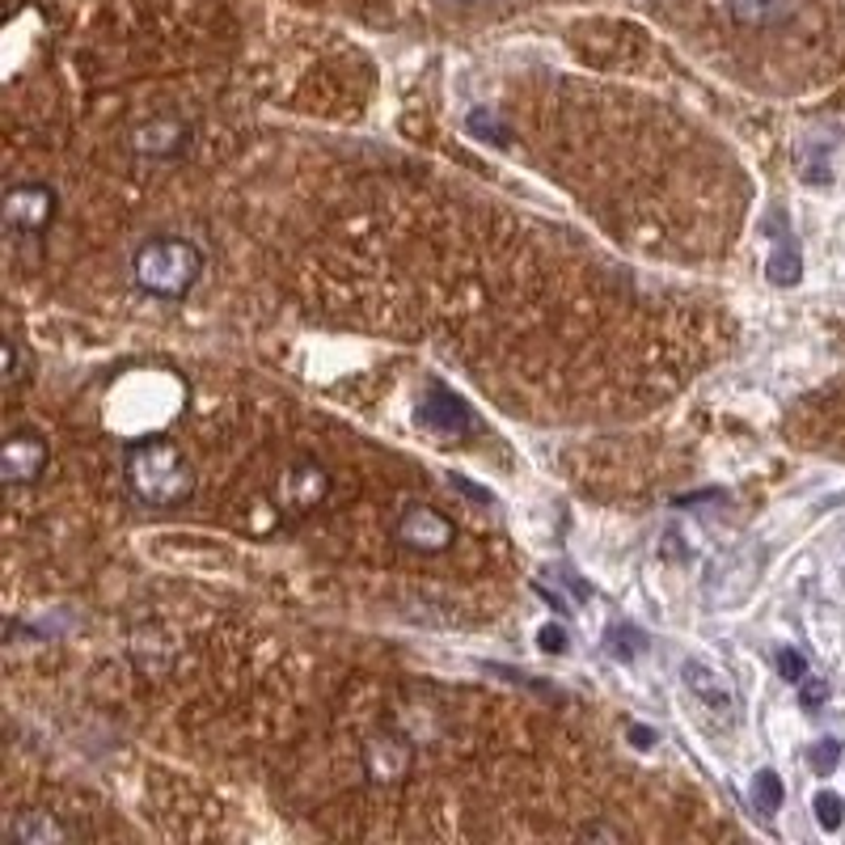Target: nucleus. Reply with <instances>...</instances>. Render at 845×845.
<instances>
[{
	"instance_id": "1",
	"label": "nucleus",
	"mask_w": 845,
	"mask_h": 845,
	"mask_svg": "<svg viewBox=\"0 0 845 845\" xmlns=\"http://www.w3.org/2000/svg\"><path fill=\"white\" fill-rule=\"evenodd\" d=\"M123 474H127L131 495L148 507L191 504L194 486H199L187 453L178 444H169V440H140V444H131L127 461H123Z\"/></svg>"
},
{
	"instance_id": "2",
	"label": "nucleus",
	"mask_w": 845,
	"mask_h": 845,
	"mask_svg": "<svg viewBox=\"0 0 845 845\" xmlns=\"http://www.w3.org/2000/svg\"><path fill=\"white\" fill-rule=\"evenodd\" d=\"M203 275V254L182 237H152L131 258L136 288L157 300H182Z\"/></svg>"
},
{
	"instance_id": "3",
	"label": "nucleus",
	"mask_w": 845,
	"mask_h": 845,
	"mask_svg": "<svg viewBox=\"0 0 845 845\" xmlns=\"http://www.w3.org/2000/svg\"><path fill=\"white\" fill-rule=\"evenodd\" d=\"M60 212V194L47 182H18L4 191V224L13 233H43Z\"/></svg>"
},
{
	"instance_id": "4",
	"label": "nucleus",
	"mask_w": 845,
	"mask_h": 845,
	"mask_svg": "<svg viewBox=\"0 0 845 845\" xmlns=\"http://www.w3.org/2000/svg\"><path fill=\"white\" fill-rule=\"evenodd\" d=\"M47 461H51L47 440L34 432V427H22V432L9 435L4 448H0V478L9 486H34L43 478Z\"/></svg>"
},
{
	"instance_id": "5",
	"label": "nucleus",
	"mask_w": 845,
	"mask_h": 845,
	"mask_svg": "<svg viewBox=\"0 0 845 845\" xmlns=\"http://www.w3.org/2000/svg\"><path fill=\"white\" fill-rule=\"evenodd\" d=\"M680 676H685V689H689L706 710H715L719 719L731 723V719L740 715V689H736L731 676H723L715 664H706V659H685V664H680Z\"/></svg>"
},
{
	"instance_id": "6",
	"label": "nucleus",
	"mask_w": 845,
	"mask_h": 845,
	"mask_svg": "<svg viewBox=\"0 0 845 845\" xmlns=\"http://www.w3.org/2000/svg\"><path fill=\"white\" fill-rule=\"evenodd\" d=\"M398 541L411 546L414 554H444V550L457 541V525H453L444 511L419 504L398 520Z\"/></svg>"
},
{
	"instance_id": "7",
	"label": "nucleus",
	"mask_w": 845,
	"mask_h": 845,
	"mask_svg": "<svg viewBox=\"0 0 845 845\" xmlns=\"http://www.w3.org/2000/svg\"><path fill=\"white\" fill-rule=\"evenodd\" d=\"M414 765V749L411 740H402V736H393V731H381V736H372L368 744H363V773L372 778V782H402Z\"/></svg>"
},
{
	"instance_id": "8",
	"label": "nucleus",
	"mask_w": 845,
	"mask_h": 845,
	"mask_svg": "<svg viewBox=\"0 0 845 845\" xmlns=\"http://www.w3.org/2000/svg\"><path fill=\"white\" fill-rule=\"evenodd\" d=\"M419 423H423L432 435H440V440H457V435H469V427H474V419H469V411H465V402L453 398L448 389H440V385H432L427 393H423V402H419Z\"/></svg>"
},
{
	"instance_id": "9",
	"label": "nucleus",
	"mask_w": 845,
	"mask_h": 845,
	"mask_svg": "<svg viewBox=\"0 0 845 845\" xmlns=\"http://www.w3.org/2000/svg\"><path fill=\"white\" fill-rule=\"evenodd\" d=\"M326 495H330V474L317 461H300V465L284 469V478H279V504L292 507V511H309Z\"/></svg>"
},
{
	"instance_id": "10",
	"label": "nucleus",
	"mask_w": 845,
	"mask_h": 845,
	"mask_svg": "<svg viewBox=\"0 0 845 845\" xmlns=\"http://www.w3.org/2000/svg\"><path fill=\"white\" fill-rule=\"evenodd\" d=\"M187 145V127L178 119H148L131 131V152L140 157H152V161H166V157H178Z\"/></svg>"
},
{
	"instance_id": "11",
	"label": "nucleus",
	"mask_w": 845,
	"mask_h": 845,
	"mask_svg": "<svg viewBox=\"0 0 845 845\" xmlns=\"http://www.w3.org/2000/svg\"><path fill=\"white\" fill-rule=\"evenodd\" d=\"M9 842H18V845H64V842H73V828H68V824H60L55 816H47V812H18V816L9 821Z\"/></svg>"
},
{
	"instance_id": "12",
	"label": "nucleus",
	"mask_w": 845,
	"mask_h": 845,
	"mask_svg": "<svg viewBox=\"0 0 845 845\" xmlns=\"http://www.w3.org/2000/svg\"><path fill=\"white\" fill-rule=\"evenodd\" d=\"M791 9H795V0H727L731 22L744 25V30H765V25L786 22Z\"/></svg>"
},
{
	"instance_id": "13",
	"label": "nucleus",
	"mask_w": 845,
	"mask_h": 845,
	"mask_svg": "<svg viewBox=\"0 0 845 845\" xmlns=\"http://www.w3.org/2000/svg\"><path fill=\"white\" fill-rule=\"evenodd\" d=\"M752 807L761 812V816H778V807H782V799H786V791H782V778L773 770H757L752 773Z\"/></svg>"
},
{
	"instance_id": "14",
	"label": "nucleus",
	"mask_w": 845,
	"mask_h": 845,
	"mask_svg": "<svg viewBox=\"0 0 845 845\" xmlns=\"http://www.w3.org/2000/svg\"><path fill=\"white\" fill-rule=\"evenodd\" d=\"M812 812H816V824H821L824 833H837L845 824V799L837 791H821L816 803H812Z\"/></svg>"
},
{
	"instance_id": "15",
	"label": "nucleus",
	"mask_w": 845,
	"mask_h": 845,
	"mask_svg": "<svg viewBox=\"0 0 845 845\" xmlns=\"http://www.w3.org/2000/svg\"><path fill=\"white\" fill-rule=\"evenodd\" d=\"M465 127L478 136V140H486V145H507V131L499 127V119H495V110H486V106H478L469 119H465Z\"/></svg>"
},
{
	"instance_id": "16",
	"label": "nucleus",
	"mask_w": 845,
	"mask_h": 845,
	"mask_svg": "<svg viewBox=\"0 0 845 845\" xmlns=\"http://www.w3.org/2000/svg\"><path fill=\"white\" fill-rule=\"evenodd\" d=\"M807 761H812V770L821 773V778H828V773L842 765V744H837L833 736H824L821 744H812V757H807Z\"/></svg>"
},
{
	"instance_id": "17",
	"label": "nucleus",
	"mask_w": 845,
	"mask_h": 845,
	"mask_svg": "<svg viewBox=\"0 0 845 845\" xmlns=\"http://www.w3.org/2000/svg\"><path fill=\"white\" fill-rule=\"evenodd\" d=\"M770 279H773V284H786V288H791V284H799V254H795V250H782V254L773 258V263H770Z\"/></svg>"
},
{
	"instance_id": "18",
	"label": "nucleus",
	"mask_w": 845,
	"mask_h": 845,
	"mask_svg": "<svg viewBox=\"0 0 845 845\" xmlns=\"http://www.w3.org/2000/svg\"><path fill=\"white\" fill-rule=\"evenodd\" d=\"M778 673L786 676L791 685H799V680L807 676V659H803L795 647H778Z\"/></svg>"
},
{
	"instance_id": "19",
	"label": "nucleus",
	"mask_w": 845,
	"mask_h": 845,
	"mask_svg": "<svg viewBox=\"0 0 845 845\" xmlns=\"http://www.w3.org/2000/svg\"><path fill=\"white\" fill-rule=\"evenodd\" d=\"M799 701H803L807 710L824 706V701H828V680H821V676H803V680H799Z\"/></svg>"
},
{
	"instance_id": "20",
	"label": "nucleus",
	"mask_w": 845,
	"mask_h": 845,
	"mask_svg": "<svg viewBox=\"0 0 845 845\" xmlns=\"http://www.w3.org/2000/svg\"><path fill=\"white\" fill-rule=\"evenodd\" d=\"M537 643H541V652L546 655H562L567 652V630L562 626H541L537 630Z\"/></svg>"
},
{
	"instance_id": "21",
	"label": "nucleus",
	"mask_w": 845,
	"mask_h": 845,
	"mask_svg": "<svg viewBox=\"0 0 845 845\" xmlns=\"http://www.w3.org/2000/svg\"><path fill=\"white\" fill-rule=\"evenodd\" d=\"M22 381V363H18V347L13 342H4V385L13 389Z\"/></svg>"
},
{
	"instance_id": "22",
	"label": "nucleus",
	"mask_w": 845,
	"mask_h": 845,
	"mask_svg": "<svg viewBox=\"0 0 845 845\" xmlns=\"http://www.w3.org/2000/svg\"><path fill=\"white\" fill-rule=\"evenodd\" d=\"M655 740H659V731H655V727H638V723L630 727V744H634V749H652Z\"/></svg>"
},
{
	"instance_id": "23",
	"label": "nucleus",
	"mask_w": 845,
	"mask_h": 845,
	"mask_svg": "<svg viewBox=\"0 0 845 845\" xmlns=\"http://www.w3.org/2000/svg\"><path fill=\"white\" fill-rule=\"evenodd\" d=\"M580 837H601V842H617L622 833H617L613 824H583V828H580Z\"/></svg>"
}]
</instances>
